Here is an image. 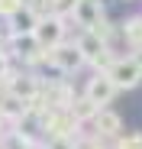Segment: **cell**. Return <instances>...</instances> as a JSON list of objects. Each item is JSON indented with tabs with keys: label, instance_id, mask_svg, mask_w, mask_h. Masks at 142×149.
<instances>
[{
	"label": "cell",
	"instance_id": "obj_9",
	"mask_svg": "<svg viewBox=\"0 0 142 149\" xmlns=\"http://www.w3.org/2000/svg\"><path fill=\"white\" fill-rule=\"evenodd\" d=\"M7 74V58H3V52H0V78Z\"/></svg>",
	"mask_w": 142,
	"mask_h": 149
},
{
	"label": "cell",
	"instance_id": "obj_5",
	"mask_svg": "<svg viewBox=\"0 0 142 149\" xmlns=\"http://www.w3.org/2000/svg\"><path fill=\"white\" fill-rule=\"evenodd\" d=\"M36 23H39V16L29 7H19L10 16V29H13V36H26V33H36Z\"/></svg>",
	"mask_w": 142,
	"mask_h": 149
},
{
	"label": "cell",
	"instance_id": "obj_4",
	"mask_svg": "<svg viewBox=\"0 0 142 149\" xmlns=\"http://www.w3.org/2000/svg\"><path fill=\"white\" fill-rule=\"evenodd\" d=\"M52 58L61 71H74L81 62H84V52H81V45H55L52 49Z\"/></svg>",
	"mask_w": 142,
	"mask_h": 149
},
{
	"label": "cell",
	"instance_id": "obj_8",
	"mask_svg": "<svg viewBox=\"0 0 142 149\" xmlns=\"http://www.w3.org/2000/svg\"><path fill=\"white\" fill-rule=\"evenodd\" d=\"M100 127H103V133H116V127H120V120H116L113 113H100Z\"/></svg>",
	"mask_w": 142,
	"mask_h": 149
},
{
	"label": "cell",
	"instance_id": "obj_7",
	"mask_svg": "<svg viewBox=\"0 0 142 149\" xmlns=\"http://www.w3.org/2000/svg\"><path fill=\"white\" fill-rule=\"evenodd\" d=\"M23 7V0H0V16H13Z\"/></svg>",
	"mask_w": 142,
	"mask_h": 149
},
{
	"label": "cell",
	"instance_id": "obj_1",
	"mask_svg": "<svg viewBox=\"0 0 142 149\" xmlns=\"http://www.w3.org/2000/svg\"><path fill=\"white\" fill-rule=\"evenodd\" d=\"M61 36H65V26H61L58 16H39V23H36V39H39L42 49H55V45L61 42Z\"/></svg>",
	"mask_w": 142,
	"mask_h": 149
},
{
	"label": "cell",
	"instance_id": "obj_6",
	"mask_svg": "<svg viewBox=\"0 0 142 149\" xmlns=\"http://www.w3.org/2000/svg\"><path fill=\"white\" fill-rule=\"evenodd\" d=\"M78 45H81V52H84V58H94V55H97V52H100V49H103L97 36H84V39H81Z\"/></svg>",
	"mask_w": 142,
	"mask_h": 149
},
{
	"label": "cell",
	"instance_id": "obj_3",
	"mask_svg": "<svg viewBox=\"0 0 142 149\" xmlns=\"http://www.w3.org/2000/svg\"><path fill=\"white\" fill-rule=\"evenodd\" d=\"M110 78L116 81V88H136L139 78H142V65H139L136 58H129V62H116V65L110 68Z\"/></svg>",
	"mask_w": 142,
	"mask_h": 149
},
{
	"label": "cell",
	"instance_id": "obj_2",
	"mask_svg": "<svg viewBox=\"0 0 142 149\" xmlns=\"http://www.w3.org/2000/svg\"><path fill=\"white\" fill-rule=\"evenodd\" d=\"M113 94H116V81L110 78V74H97V78H90V84H87V101H90L94 107L110 104Z\"/></svg>",
	"mask_w": 142,
	"mask_h": 149
}]
</instances>
